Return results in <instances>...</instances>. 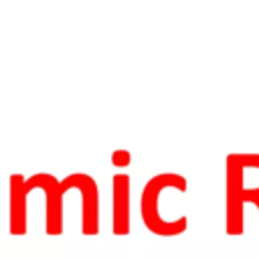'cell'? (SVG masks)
Returning <instances> with one entry per match:
<instances>
[{
    "label": "cell",
    "instance_id": "cell-1",
    "mask_svg": "<svg viewBox=\"0 0 259 259\" xmlns=\"http://www.w3.org/2000/svg\"><path fill=\"white\" fill-rule=\"evenodd\" d=\"M259 204V154H229L225 160V231L243 235L245 204Z\"/></svg>",
    "mask_w": 259,
    "mask_h": 259
},
{
    "label": "cell",
    "instance_id": "cell-2",
    "mask_svg": "<svg viewBox=\"0 0 259 259\" xmlns=\"http://www.w3.org/2000/svg\"><path fill=\"white\" fill-rule=\"evenodd\" d=\"M166 188H182L188 190V182L182 174L178 172H160L154 174L142 188L140 194V214L142 221L146 225L148 231H152L154 235L160 237H174L180 235L188 229V217L180 214L174 221L164 219V214L160 212V196Z\"/></svg>",
    "mask_w": 259,
    "mask_h": 259
},
{
    "label": "cell",
    "instance_id": "cell-3",
    "mask_svg": "<svg viewBox=\"0 0 259 259\" xmlns=\"http://www.w3.org/2000/svg\"><path fill=\"white\" fill-rule=\"evenodd\" d=\"M47 172H36L32 176L22 174H10L8 180V231L10 235H24L28 221H26V208H28V194L34 188H40L45 182Z\"/></svg>",
    "mask_w": 259,
    "mask_h": 259
},
{
    "label": "cell",
    "instance_id": "cell-4",
    "mask_svg": "<svg viewBox=\"0 0 259 259\" xmlns=\"http://www.w3.org/2000/svg\"><path fill=\"white\" fill-rule=\"evenodd\" d=\"M63 190L81 192V233L91 237L99 233V188L87 172H71L61 180Z\"/></svg>",
    "mask_w": 259,
    "mask_h": 259
},
{
    "label": "cell",
    "instance_id": "cell-5",
    "mask_svg": "<svg viewBox=\"0 0 259 259\" xmlns=\"http://www.w3.org/2000/svg\"><path fill=\"white\" fill-rule=\"evenodd\" d=\"M130 176L119 172L111 178V233L123 237L130 233Z\"/></svg>",
    "mask_w": 259,
    "mask_h": 259
},
{
    "label": "cell",
    "instance_id": "cell-6",
    "mask_svg": "<svg viewBox=\"0 0 259 259\" xmlns=\"http://www.w3.org/2000/svg\"><path fill=\"white\" fill-rule=\"evenodd\" d=\"M40 190L45 192V231L47 235H61L63 233V198H65L61 180L51 172H47Z\"/></svg>",
    "mask_w": 259,
    "mask_h": 259
},
{
    "label": "cell",
    "instance_id": "cell-7",
    "mask_svg": "<svg viewBox=\"0 0 259 259\" xmlns=\"http://www.w3.org/2000/svg\"><path fill=\"white\" fill-rule=\"evenodd\" d=\"M111 164L117 166V168H125L132 164V154L130 150H115L111 152Z\"/></svg>",
    "mask_w": 259,
    "mask_h": 259
}]
</instances>
